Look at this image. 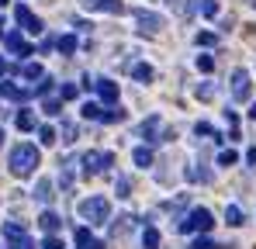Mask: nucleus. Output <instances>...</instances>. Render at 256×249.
I'll return each mask as SVG.
<instances>
[{"label": "nucleus", "instance_id": "obj_14", "mask_svg": "<svg viewBox=\"0 0 256 249\" xmlns=\"http://www.w3.org/2000/svg\"><path fill=\"white\" fill-rule=\"evenodd\" d=\"M4 239H7L10 246L21 242V239H24V225H21V222H7V225H4Z\"/></svg>", "mask_w": 256, "mask_h": 249}, {"label": "nucleus", "instance_id": "obj_41", "mask_svg": "<svg viewBox=\"0 0 256 249\" xmlns=\"http://www.w3.org/2000/svg\"><path fill=\"white\" fill-rule=\"evenodd\" d=\"M62 135H66L62 142H73V138H76V128H73V124H62Z\"/></svg>", "mask_w": 256, "mask_h": 249}, {"label": "nucleus", "instance_id": "obj_2", "mask_svg": "<svg viewBox=\"0 0 256 249\" xmlns=\"http://www.w3.org/2000/svg\"><path fill=\"white\" fill-rule=\"evenodd\" d=\"M80 214H84L90 225H108L111 222V201L100 198V194H94V198L80 201Z\"/></svg>", "mask_w": 256, "mask_h": 249}, {"label": "nucleus", "instance_id": "obj_25", "mask_svg": "<svg viewBox=\"0 0 256 249\" xmlns=\"http://www.w3.org/2000/svg\"><path fill=\"white\" fill-rule=\"evenodd\" d=\"M42 111L48 114V118H56V114H62V100H59V97H45Z\"/></svg>", "mask_w": 256, "mask_h": 249}, {"label": "nucleus", "instance_id": "obj_40", "mask_svg": "<svg viewBox=\"0 0 256 249\" xmlns=\"http://www.w3.org/2000/svg\"><path fill=\"white\" fill-rule=\"evenodd\" d=\"M42 249H62V239H56V236H45Z\"/></svg>", "mask_w": 256, "mask_h": 249}, {"label": "nucleus", "instance_id": "obj_11", "mask_svg": "<svg viewBox=\"0 0 256 249\" xmlns=\"http://www.w3.org/2000/svg\"><path fill=\"white\" fill-rule=\"evenodd\" d=\"M86 10H108V14H122L125 10V4L122 0H84Z\"/></svg>", "mask_w": 256, "mask_h": 249}, {"label": "nucleus", "instance_id": "obj_6", "mask_svg": "<svg viewBox=\"0 0 256 249\" xmlns=\"http://www.w3.org/2000/svg\"><path fill=\"white\" fill-rule=\"evenodd\" d=\"M14 18H18V24H21L24 32H32V35H38V32L45 28V24H42V18H35L28 4H18V7H14Z\"/></svg>", "mask_w": 256, "mask_h": 249}, {"label": "nucleus", "instance_id": "obj_21", "mask_svg": "<svg viewBox=\"0 0 256 249\" xmlns=\"http://www.w3.org/2000/svg\"><path fill=\"white\" fill-rule=\"evenodd\" d=\"M56 48H59L62 56H73V52H76V35H59V38H56Z\"/></svg>", "mask_w": 256, "mask_h": 249}, {"label": "nucleus", "instance_id": "obj_47", "mask_svg": "<svg viewBox=\"0 0 256 249\" xmlns=\"http://www.w3.org/2000/svg\"><path fill=\"white\" fill-rule=\"evenodd\" d=\"M0 149H4V128H0Z\"/></svg>", "mask_w": 256, "mask_h": 249}, {"label": "nucleus", "instance_id": "obj_9", "mask_svg": "<svg viewBox=\"0 0 256 249\" xmlns=\"http://www.w3.org/2000/svg\"><path fill=\"white\" fill-rule=\"evenodd\" d=\"M0 97H7V100H28V97H35V90L18 86V83H10V80H0Z\"/></svg>", "mask_w": 256, "mask_h": 249}, {"label": "nucleus", "instance_id": "obj_12", "mask_svg": "<svg viewBox=\"0 0 256 249\" xmlns=\"http://www.w3.org/2000/svg\"><path fill=\"white\" fill-rule=\"evenodd\" d=\"M138 135L146 138V142H160V114H149L142 128H138Z\"/></svg>", "mask_w": 256, "mask_h": 249}, {"label": "nucleus", "instance_id": "obj_13", "mask_svg": "<svg viewBox=\"0 0 256 249\" xmlns=\"http://www.w3.org/2000/svg\"><path fill=\"white\" fill-rule=\"evenodd\" d=\"M38 225H42V228L48 232V236H56V228L62 225V218H59L56 211H42V214H38Z\"/></svg>", "mask_w": 256, "mask_h": 249}, {"label": "nucleus", "instance_id": "obj_20", "mask_svg": "<svg viewBox=\"0 0 256 249\" xmlns=\"http://www.w3.org/2000/svg\"><path fill=\"white\" fill-rule=\"evenodd\" d=\"M142 249H160V232H156L152 225L142 228Z\"/></svg>", "mask_w": 256, "mask_h": 249}, {"label": "nucleus", "instance_id": "obj_5", "mask_svg": "<svg viewBox=\"0 0 256 249\" xmlns=\"http://www.w3.org/2000/svg\"><path fill=\"white\" fill-rule=\"evenodd\" d=\"M250 94H253V86H250V70H232V100H236V104H246Z\"/></svg>", "mask_w": 256, "mask_h": 249}, {"label": "nucleus", "instance_id": "obj_48", "mask_svg": "<svg viewBox=\"0 0 256 249\" xmlns=\"http://www.w3.org/2000/svg\"><path fill=\"white\" fill-rule=\"evenodd\" d=\"M4 4H7V0H0V7H4Z\"/></svg>", "mask_w": 256, "mask_h": 249}, {"label": "nucleus", "instance_id": "obj_49", "mask_svg": "<svg viewBox=\"0 0 256 249\" xmlns=\"http://www.w3.org/2000/svg\"><path fill=\"white\" fill-rule=\"evenodd\" d=\"M0 28H4V24H0ZM0 38H4V32H0Z\"/></svg>", "mask_w": 256, "mask_h": 249}, {"label": "nucleus", "instance_id": "obj_27", "mask_svg": "<svg viewBox=\"0 0 256 249\" xmlns=\"http://www.w3.org/2000/svg\"><path fill=\"white\" fill-rule=\"evenodd\" d=\"M239 163V152H236V149H222V152H218V166H236Z\"/></svg>", "mask_w": 256, "mask_h": 249}, {"label": "nucleus", "instance_id": "obj_18", "mask_svg": "<svg viewBox=\"0 0 256 249\" xmlns=\"http://www.w3.org/2000/svg\"><path fill=\"white\" fill-rule=\"evenodd\" d=\"M80 114H84L86 122H100V114H104V108H100L97 100H86L84 108H80Z\"/></svg>", "mask_w": 256, "mask_h": 249}, {"label": "nucleus", "instance_id": "obj_42", "mask_svg": "<svg viewBox=\"0 0 256 249\" xmlns=\"http://www.w3.org/2000/svg\"><path fill=\"white\" fill-rule=\"evenodd\" d=\"M14 249H35V242H32V239H28V236H24V239H21V242H14Z\"/></svg>", "mask_w": 256, "mask_h": 249}, {"label": "nucleus", "instance_id": "obj_7", "mask_svg": "<svg viewBox=\"0 0 256 249\" xmlns=\"http://www.w3.org/2000/svg\"><path fill=\"white\" fill-rule=\"evenodd\" d=\"M135 21H138V32H149V35H156V32L163 28V14L146 10V7H138V10H135Z\"/></svg>", "mask_w": 256, "mask_h": 249}, {"label": "nucleus", "instance_id": "obj_19", "mask_svg": "<svg viewBox=\"0 0 256 249\" xmlns=\"http://www.w3.org/2000/svg\"><path fill=\"white\" fill-rule=\"evenodd\" d=\"M132 160H135V166L146 170V166H152V149H149V146H138V149L132 152Z\"/></svg>", "mask_w": 256, "mask_h": 249}, {"label": "nucleus", "instance_id": "obj_43", "mask_svg": "<svg viewBox=\"0 0 256 249\" xmlns=\"http://www.w3.org/2000/svg\"><path fill=\"white\" fill-rule=\"evenodd\" d=\"M246 163H250V166H256V146L250 149V152H246Z\"/></svg>", "mask_w": 256, "mask_h": 249}, {"label": "nucleus", "instance_id": "obj_35", "mask_svg": "<svg viewBox=\"0 0 256 249\" xmlns=\"http://www.w3.org/2000/svg\"><path fill=\"white\" fill-rule=\"evenodd\" d=\"M114 190H118V198H128V194H132V180H128V176H118Z\"/></svg>", "mask_w": 256, "mask_h": 249}, {"label": "nucleus", "instance_id": "obj_3", "mask_svg": "<svg viewBox=\"0 0 256 249\" xmlns=\"http://www.w3.org/2000/svg\"><path fill=\"white\" fill-rule=\"evenodd\" d=\"M214 228V214L208 208H194L184 222H180V232H201V236H208Z\"/></svg>", "mask_w": 256, "mask_h": 249}, {"label": "nucleus", "instance_id": "obj_34", "mask_svg": "<svg viewBox=\"0 0 256 249\" xmlns=\"http://www.w3.org/2000/svg\"><path fill=\"white\" fill-rule=\"evenodd\" d=\"M187 180H194V184H198V180H201V184H208V180H212V173H208V170H194V166H190V170H187Z\"/></svg>", "mask_w": 256, "mask_h": 249}, {"label": "nucleus", "instance_id": "obj_45", "mask_svg": "<svg viewBox=\"0 0 256 249\" xmlns=\"http://www.w3.org/2000/svg\"><path fill=\"white\" fill-rule=\"evenodd\" d=\"M90 249H104V242H97V239H94V242H90Z\"/></svg>", "mask_w": 256, "mask_h": 249}, {"label": "nucleus", "instance_id": "obj_15", "mask_svg": "<svg viewBox=\"0 0 256 249\" xmlns=\"http://www.w3.org/2000/svg\"><path fill=\"white\" fill-rule=\"evenodd\" d=\"M132 76H135L138 83H152L156 73H152V66H149V62H135V66H132Z\"/></svg>", "mask_w": 256, "mask_h": 249}, {"label": "nucleus", "instance_id": "obj_10", "mask_svg": "<svg viewBox=\"0 0 256 249\" xmlns=\"http://www.w3.org/2000/svg\"><path fill=\"white\" fill-rule=\"evenodd\" d=\"M94 90L100 94V100H104L108 108L118 104V83H114V80H97V83H94Z\"/></svg>", "mask_w": 256, "mask_h": 249}, {"label": "nucleus", "instance_id": "obj_36", "mask_svg": "<svg viewBox=\"0 0 256 249\" xmlns=\"http://www.w3.org/2000/svg\"><path fill=\"white\" fill-rule=\"evenodd\" d=\"M194 132H198V135H208V138H218V132H214L208 122H198V124H194Z\"/></svg>", "mask_w": 256, "mask_h": 249}, {"label": "nucleus", "instance_id": "obj_22", "mask_svg": "<svg viewBox=\"0 0 256 249\" xmlns=\"http://www.w3.org/2000/svg\"><path fill=\"white\" fill-rule=\"evenodd\" d=\"M14 124H18V128H21V132H35V114H32V111H18V118H14Z\"/></svg>", "mask_w": 256, "mask_h": 249}, {"label": "nucleus", "instance_id": "obj_31", "mask_svg": "<svg viewBox=\"0 0 256 249\" xmlns=\"http://www.w3.org/2000/svg\"><path fill=\"white\" fill-rule=\"evenodd\" d=\"M73 239H76V246H80V249H90V242H94L90 228H76V236H73Z\"/></svg>", "mask_w": 256, "mask_h": 249}, {"label": "nucleus", "instance_id": "obj_38", "mask_svg": "<svg viewBox=\"0 0 256 249\" xmlns=\"http://www.w3.org/2000/svg\"><path fill=\"white\" fill-rule=\"evenodd\" d=\"M190 249H218V246H214V242L208 239V236H198V239H194V246H190Z\"/></svg>", "mask_w": 256, "mask_h": 249}, {"label": "nucleus", "instance_id": "obj_30", "mask_svg": "<svg viewBox=\"0 0 256 249\" xmlns=\"http://www.w3.org/2000/svg\"><path fill=\"white\" fill-rule=\"evenodd\" d=\"M198 10H201L204 18H214V14H218V0H198Z\"/></svg>", "mask_w": 256, "mask_h": 249}, {"label": "nucleus", "instance_id": "obj_44", "mask_svg": "<svg viewBox=\"0 0 256 249\" xmlns=\"http://www.w3.org/2000/svg\"><path fill=\"white\" fill-rule=\"evenodd\" d=\"M4 73H7V62H4V59H0V80H4Z\"/></svg>", "mask_w": 256, "mask_h": 249}, {"label": "nucleus", "instance_id": "obj_1", "mask_svg": "<svg viewBox=\"0 0 256 249\" xmlns=\"http://www.w3.org/2000/svg\"><path fill=\"white\" fill-rule=\"evenodd\" d=\"M38 149L32 146V142H18L14 149H10V160H7V166H10V173L14 176H32L35 173V166H38Z\"/></svg>", "mask_w": 256, "mask_h": 249}, {"label": "nucleus", "instance_id": "obj_29", "mask_svg": "<svg viewBox=\"0 0 256 249\" xmlns=\"http://www.w3.org/2000/svg\"><path fill=\"white\" fill-rule=\"evenodd\" d=\"M76 94H80L76 83H62V86H59V100H76Z\"/></svg>", "mask_w": 256, "mask_h": 249}, {"label": "nucleus", "instance_id": "obj_39", "mask_svg": "<svg viewBox=\"0 0 256 249\" xmlns=\"http://www.w3.org/2000/svg\"><path fill=\"white\" fill-rule=\"evenodd\" d=\"M48 90H52V80H48V76H42V80H38V86H35V94H38V97H45Z\"/></svg>", "mask_w": 256, "mask_h": 249}, {"label": "nucleus", "instance_id": "obj_16", "mask_svg": "<svg viewBox=\"0 0 256 249\" xmlns=\"http://www.w3.org/2000/svg\"><path fill=\"white\" fill-rule=\"evenodd\" d=\"M52 190H56V187H52V180H38V184H35V198H38L42 204H48V201L56 198Z\"/></svg>", "mask_w": 256, "mask_h": 249}, {"label": "nucleus", "instance_id": "obj_33", "mask_svg": "<svg viewBox=\"0 0 256 249\" xmlns=\"http://www.w3.org/2000/svg\"><path fill=\"white\" fill-rule=\"evenodd\" d=\"M194 94H198V100H212V97H214V83H198Z\"/></svg>", "mask_w": 256, "mask_h": 249}, {"label": "nucleus", "instance_id": "obj_17", "mask_svg": "<svg viewBox=\"0 0 256 249\" xmlns=\"http://www.w3.org/2000/svg\"><path fill=\"white\" fill-rule=\"evenodd\" d=\"M225 222H228V225H236V228H239V225H246L242 208H239V204H228V208H225Z\"/></svg>", "mask_w": 256, "mask_h": 249}, {"label": "nucleus", "instance_id": "obj_37", "mask_svg": "<svg viewBox=\"0 0 256 249\" xmlns=\"http://www.w3.org/2000/svg\"><path fill=\"white\" fill-rule=\"evenodd\" d=\"M198 70H201V73H212L214 59H212V56H198Z\"/></svg>", "mask_w": 256, "mask_h": 249}, {"label": "nucleus", "instance_id": "obj_8", "mask_svg": "<svg viewBox=\"0 0 256 249\" xmlns=\"http://www.w3.org/2000/svg\"><path fill=\"white\" fill-rule=\"evenodd\" d=\"M4 45H7V52H10V56H21V59H24V56H32V45L21 38V32H7V35H4Z\"/></svg>", "mask_w": 256, "mask_h": 249}, {"label": "nucleus", "instance_id": "obj_46", "mask_svg": "<svg viewBox=\"0 0 256 249\" xmlns=\"http://www.w3.org/2000/svg\"><path fill=\"white\" fill-rule=\"evenodd\" d=\"M250 118H253V122H256V104H250Z\"/></svg>", "mask_w": 256, "mask_h": 249}, {"label": "nucleus", "instance_id": "obj_26", "mask_svg": "<svg viewBox=\"0 0 256 249\" xmlns=\"http://www.w3.org/2000/svg\"><path fill=\"white\" fill-rule=\"evenodd\" d=\"M59 184H62L66 190L73 187V160H66V163H62V173H59Z\"/></svg>", "mask_w": 256, "mask_h": 249}, {"label": "nucleus", "instance_id": "obj_4", "mask_svg": "<svg viewBox=\"0 0 256 249\" xmlns=\"http://www.w3.org/2000/svg\"><path fill=\"white\" fill-rule=\"evenodd\" d=\"M80 163H84V173H104V170H111L114 166V152H84L80 156Z\"/></svg>", "mask_w": 256, "mask_h": 249}, {"label": "nucleus", "instance_id": "obj_23", "mask_svg": "<svg viewBox=\"0 0 256 249\" xmlns=\"http://www.w3.org/2000/svg\"><path fill=\"white\" fill-rule=\"evenodd\" d=\"M100 122H104V124H118V122H125V111H122L118 104H114V108H104Z\"/></svg>", "mask_w": 256, "mask_h": 249}, {"label": "nucleus", "instance_id": "obj_24", "mask_svg": "<svg viewBox=\"0 0 256 249\" xmlns=\"http://www.w3.org/2000/svg\"><path fill=\"white\" fill-rule=\"evenodd\" d=\"M21 76H24V80H42L45 70L38 66V62H24V66H21Z\"/></svg>", "mask_w": 256, "mask_h": 249}, {"label": "nucleus", "instance_id": "obj_32", "mask_svg": "<svg viewBox=\"0 0 256 249\" xmlns=\"http://www.w3.org/2000/svg\"><path fill=\"white\" fill-rule=\"evenodd\" d=\"M198 48H208V45H214V42H218V35H214V32H198Z\"/></svg>", "mask_w": 256, "mask_h": 249}, {"label": "nucleus", "instance_id": "obj_28", "mask_svg": "<svg viewBox=\"0 0 256 249\" xmlns=\"http://www.w3.org/2000/svg\"><path fill=\"white\" fill-rule=\"evenodd\" d=\"M38 138H42V146H52V142L59 138V132H56L52 124H42V128H38Z\"/></svg>", "mask_w": 256, "mask_h": 249}]
</instances>
